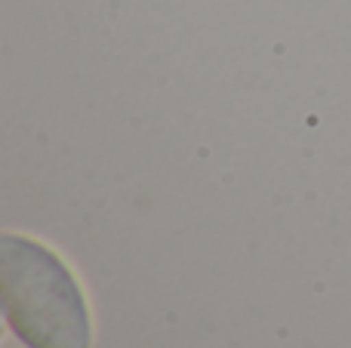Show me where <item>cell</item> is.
Returning a JSON list of instances; mask_svg holds the SVG:
<instances>
[{"label": "cell", "mask_w": 351, "mask_h": 348, "mask_svg": "<svg viewBox=\"0 0 351 348\" xmlns=\"http://www.w3.org/2000/svg\"><path fill=\"white\" fill-rule=\"evenodd\" d=\"M0 296L6 324L25 348H90L93 324L84 290L40 240L0 238Z\"/></svg>", "instance_id": "obj_1"}]
</instances>
